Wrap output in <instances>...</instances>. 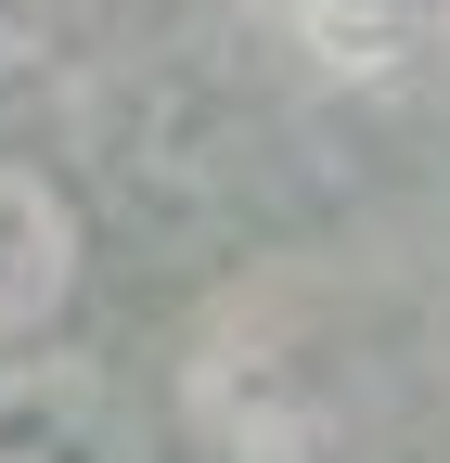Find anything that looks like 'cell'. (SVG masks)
Here are the masks:
<instances>
[{
    "instance_id": "obj_2",
    "label": "cell",
    "mask_w": 450,
    "mask_h": 463,
    "mask_svg": "<svg viewBox=\"0 0 450 463\" xmlns=\"http://www.w3.org/2000/svg\"><path fill=\"white\" fill-rule=\"evenodd\" d=\"M78 270H90V219H78V194L52 181L39 155H0V361L65 335Z\"/></svg>"
},
{
    "instance_id": "obj_3",
    "label": "cell",
    "mask_w": 450,
    "mask_h": 463,
    "mask_svg": "<svg viewBox=\"0 0 450 463\" xmlns=\"http://www.w3.org/2000/svg\"><path fill=\"white\" fill-rule=\"evenodd\" d=\"M65 26H78V0H0V78H39L65 52Z\"/></svg>"
},
{
    "instance_id": "obj_1",
    "label": "cell",
    "mask_w": 450,
    "mask_h": 463,
    "mask_svg": "<svg viewBox=\"0 0 450 463\" xmlns=\"http://www.w3.org/2000/svg\"><path fill=\"white\" fill-rule=\"evenodd\" d=\"M0 463H167V425L103 347L52 335L0 361Z\"/></svg>"
}]
</instances>
